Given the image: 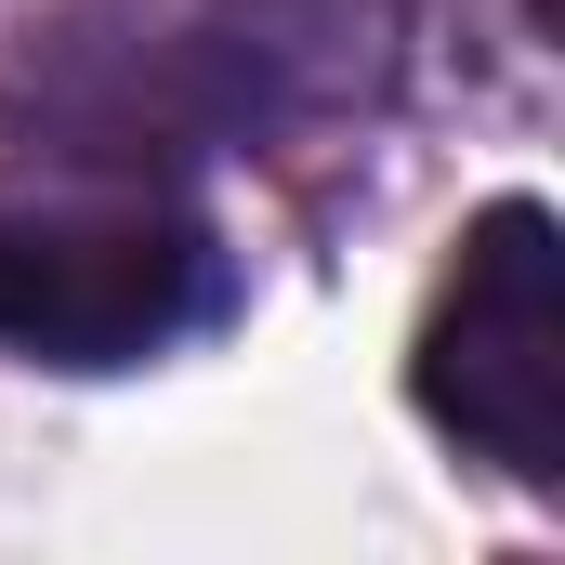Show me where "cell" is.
I'll use <instances>...</instances> for the list:
<instances>
[{"label":"cell","instance_id":"cell-1","mask_svg":"<svg viewBox=\"0 0 565 565\" xmlns=\"http://www.w3.org/2000/svg\"><path fill=\"white\" fill-rule=\"evenodd\" d=\"M395 66V0H171L132 40H79L53 66V119L79 158H198L264 145L329 106H369Z\"/></svg>","mask_w":565,"mask_h":565},{"label":"cell","instance_id":"cell-3","mask_svg":"<svg viewBox=\"0 0 565 565\" xmlns=\"http://www.w3.org/2000/svg\"><path fill=\"white\" fill-rule=\"evenodd\" d=\"M211 316V237L171 211H13L0 342L40 369H145Z\"/></svg>","mask_w":565,"mask_h":565},{"label":"cell","instance_id":"cell-2","mask_svg":"<svg viewBox=\"0 0 565 565\" xmlns=\"http://www.w3.org/2000/svg\"><path fill=\"white\" fill-rule=\"evenodd\" d=\"M422 408L526 487L565 473V237L540 198H500L460 237V277L422 329Z\"/></svg>","mask_w":565,"mask_h":565}]
</instances>
